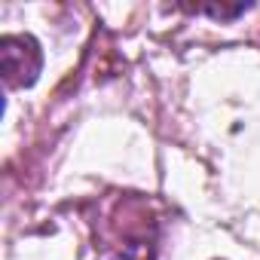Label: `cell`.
I'll return each mask as SVG.
<instances>
[{"instance_id":"2","label":"cell","mask_w":260,"mask_h":260,"mask_svg":"<svg viewBox=\"0 0 260 260\" xmlns=\"http://www.w3.org/2000/svg\"><path fill=\"white\" fill-rule=\"evenodd\" d=\"M43 71V49L31 34H4L0 37V74L10 89H28Z\"/></svg>"},{"instance_id":"3","label":"cell","mask_w":260,"mask_h":260,"mask_svg":"<svg viewBox=\"0 0 260 260\" xmlns=\"http://www.w3.org/2000/svg\"><path fill=\"white\" fill-rule=\"evenodd\" d=\"M248 7H251V4H233V7H226V4H205V7H184V10H190V13H205V16L217 19V22H233V19L242 16Z\"/></svg>"},{"instance_id":"1","label":"cell","mask_w":260,"mask_h":260,"mask_svg":"<svg viewBox=\"0 0 260 260\" xmlns=\"http://www.w3.org/2000/svg\"><path fill=\"white\" fill-rule=\"evenodd\" d=\"M95 248V260H156V223L147 214H141L138 223L113 217Z\"/></svg>"}]
</instances>
